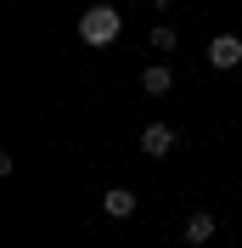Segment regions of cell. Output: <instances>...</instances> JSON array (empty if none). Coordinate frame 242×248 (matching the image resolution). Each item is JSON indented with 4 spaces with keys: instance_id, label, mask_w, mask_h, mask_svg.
<instances>
[{
    "instance_id": "1",
    "label": "cell",
    "mask_w": 242,
    "mask_h": 248,
    "mask_svg": "<svg viewBox=\"0 0 242 248\" xmlns=\"http://www.w3.org/2000/svg\"><path fill=\"white\" fill-rule=\"evenodd\" d=\"M119 34H124V12H119V6H113V0H96L91 12H79V40H85V46H91V51L113 46Z\"/></svg>"
},
{
    "instance_id": "2",
    "label": "cell",
    "mask_w": 242,
    "mask_h": 248,
    "mask_svg": "<svg viewBox=\"0 0 242 248\" xmlns=\"http://www.w3.org/2000/svg\"><path fill=\"white\" fill-rule=\"evenodd\" d=\"M209 68H214V74L242 68V40H237V34H214V40H209Z\"/></svg>"
},
{
    "instance_id": "3",
    "label": "cell",
    "mask_w": 242,
    "mask_h": 248,
    "mask_svg": "<svg viewBox=\"0 0 242 248\" xmlns=\"http://www.w3.org/2000/svg\"><path fill=\"white\" fill-rule=\"evenodd\" d=\"M175 147H181L175 124H147V130H141V153H147V158H169Z\"/></svg>"
},
{
    "instance_id": "4",
    "label": "cell",
    "mask_w": 242,
    "mask_h": 248,
    "mask_svg": "<svg viewBox=\"0 0 242 248\" xmlns=\"http://www.w3.org/2000/svg\"><path fill=\"white\" fill-rule=\"evenodd\" d=\"M214 232H220V220H214V209H192V220H186V248H209Z\"/></svg>"
},
{
    "instance_id": "5",
    "label": "cell",
    "mask_w": 242,
    "mask_h": 248,
    "mask_svg": "<svg viewBox=\"0 0 242 248\" xmlns=\"http://www.w3.org/2000/svg\"><path fill=\"white\" fill-rule=\"evenodd\" d=\"M136 192H130V186H113V192H102V215H113V220H130L136 215Z\"/></svg>"
},
{
    "instance_id": "6",
    "label": "cell",
    "mask_w": 242,
    "mask_h": 248,
    "mask_svg": "<svg viewBox=\"0 0 242 248\" xmlns=\"http://www.w3.org/2000/svg\"><path fill=\"white\" fill-rule=\"evenodd\" d=\"M141 91L147 96H169L175 91V68H169V62H152L147 74H141Z\"/></svg>"
},
{
    "instance_id": "7",
    "label": "cell",
    "mask_w": 242,
    "mask_h": 248,
    "mask_svg": "<svg viewBox=\"0 0 242 248\" xmlns=\"http://www.w3.org/2000/svg\"><path fill=\"white\" fill-rule=\"evenodd\" d=\"M175 40H181V34L169 29V23H158V29H152V51H175Z\"/></svg>"
},
{
    "instance_id": "8",
    "label": "cell",
    "mask_w": 242,
    "mask_h": 248,
    "mask_svg": "<svg viewBox=\"0 0 242 248\" xmlns=\"http://www.w3.org/2000/svg\"><path fill=\"white\" fill-rule=\"evenodd\" d=\"M152 6H164V0H152Z\"/></svg>"
}]
</instances>
